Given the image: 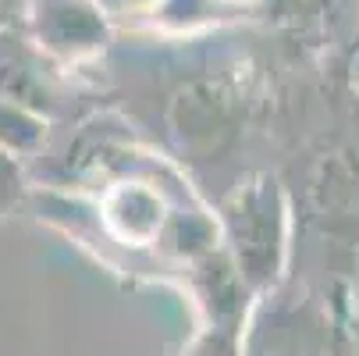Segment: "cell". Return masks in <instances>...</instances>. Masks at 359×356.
I'll list each match as a JSON object with an SVG mask.
<instances>
[{
  "label": "cell",
  "mask_w": 359,
  "mask_h": 356,
  "mask_svg": "<svg viewBox=\"0 0 359 356\" xmlns=\"http://www.w3.org/2000/svg\"><path fill=\"white\" fill-rule=\"evenodd\" d=\"M285 192L271 171L245 175L217 199V232L252 296L267 292L285 261Z\"/></svg>",
  "instance_id": "1"
},
{
  "label": "cell",
  "mask_w": 359,
  "mask_h": 356,
  "mask_svg": "<svg viewBox=\"0 0 359 356\" xmlns=\"http://www.w3.org/2000/svg\"><path fill=\"white\" fill-rule=\"evenodd\" d=\"M0 100L39 114L54 128L104 107L100 86L54 65L18 22L0 25Z\"/></svg>",
  "instance_id": "2"
},
{
  "label": "cell",
  "mask_w": 359,
  "mask_h": 356,
  "mask_svg": "<svg viewBox=\"0 0 359 356\" xmlns=\"http://www.w3.org/2000/svg\"><path fill=\"white\" fill-rule=\"evenodd\" d=\"M18 25L50 61L75 75H86L114 46V22L100 0H25Z\"/></svg>",
  "instance_id": "3"
},
{
  "label": "cell",
  "mask_w": 359,
  "mask_h": 356,
  "mask_svg": "<svg viewBox=\"0 0 359 356\" xmlns=\"http://www.w3.org/2000/svg\"><path fill=\"white\" fill-rule=\"evenodd\" d=\"M50 132H54V125L43 121L39 114H32V111H25V107H18V104H4V100H0V146L11 150V154L22 157L25 164L46 146Z\"/></svg>",
  "instance_id": "4"
},
{
  "label": "cell",
  "mask_w": 359,
  "mask_h": 356,
  "mask_svg": "<svg viewBox=\"0 0 359 356\" xmlns=\"http://www.w3.org/2000/svg\"><path fill=\"white\" fill-rule=\"evenodd\" d=\"M242 335H245V328H238V324L199 321V331L189 338V345L182 349V356H245Z\"/></svg>",
  "instance_id": "5"
},
{
  "label": "cell",
  "mask_w": 359,
  "mask_h": 356,
  "mask_svg": "<svg viewBox=\"0 0 359 356\" xmlns=\"http://www.w3.org/2000/svg\"><path fill=\"white\" fill-rule=\"evenodd\" d=\"M29 164L22 157H15L11 150L0 146V221L11 218L15 211H25L29 199Z\"/></svg>",
  "instance_id": "6"
},
{
  "label": "cell",
  "mask_w": 359,
  "mask_h": 356,
  "mask_svg": "<svg viewBox=\"0 0 359 356\" xmlns=\"http://www.w3.org/2000/svg\"><path fill=\"white\" fill-rule=\"evenodd\" d=\"M331 4V0H267V8L278 15V18H285V22H292V25H306V22H313L324 8Z\"/></svg>",
  "instance_id": "7"
},
{
  "label": "cell",
  "mask_w": 359,
  "mask_h": 356,
  "mask_svg": "<svg viewBox=\"0 0 359 356\" xmlns=\"http://www.w3.org/2000/svg\"><path fill=\"white\" fill-rule=\"evenodd\" d=\"M22 8H25V0H0V25H11L22 18Z\"/></svg>",
  "instance_id": "8"
}]
</instances>
